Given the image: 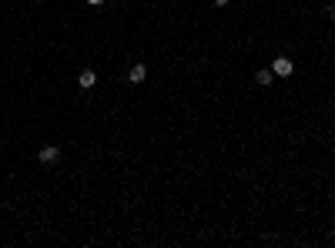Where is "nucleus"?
<instances>
[{"label":"nucleus","instance_id":"nucleus-2","mask_svg":"<svg viewBox=\"0 0 335 248\" xmlns=\"http://www.w3.org/2000/svg\"><path fill=\"white\" fill-rule=\"evenodd\" d=\"M37 158H40V164H54V161L60 158V148L47 144V148H40V154H37Z\"/></svg>","mask_w":335,"mask_h":248},{"label":"nucleus","instance_id":"nucleus-6","mask_svg":"<svg viewBox=\"0 0 335 248\" xmlns=\"http://www.w3.org/2000/svg\"><path fill=\"white\" fill-rule=\"evenodd\" d=\"M214 7H228V0H214Z\"/></svg>","mask_w":335,"mask_h":248},{"label":"nucleus","instance_id":"nucleus-3","mask_svg":"<svg viewBox=\"0 0 335 248\" xmlns=\"http://www.w3.org/2000/svg\"><path fill=\"white\" fill-rule=\"evenodd\" d=\"M78 84H80V88H84V90H90V88H94V84H98V74H94V70H80V74H78Z\"/></svg>","mask_w":335,"mask_h":248},{"label":"nucleus","instance_id":"nucleus-5","mask_svg":"<svg viewBox=\"0 0 335 248\" xmlns=\"http://www.w3.org/2000/svg\"><path fill=\"white\" fill-rule=\"evenodd\" d=\"M255 80H258V84H262V88H268V84L275 80V74H272V68H262V70H258V74H255Z\"/></svg>","mask_w":335,"mask_h":248},{"label":"nucleus","instance_id":"nucleus-4","mask_svg":"<svg viewBox=\"0 0 335 248\" xmlns=\"http://www.w3.org/2000/svg\"><path fill=\"white\" fill-rule=\"evenodd\" d=\"M144 78H148V68H144V64H131V70H128V80H131V84H141Z\"/></svg>","mask_w":335,"mask_h":248},{"label":"nucleus","instance_id":"nucleus-7","mask_svg":"<svg viewBox=\"0 0 335 248\" xmlns=\"http://www.w3.org/2000/svg\"><path fill=\"white\" fill-rule=\"evenodd\" d=\"M88 4H90V7H100V4H104V0H88Z\"/></svg>","mask_w":335,"mask_h":248},{"label":"nucleus","instance_id":"nucleus-1","mask_svg":"<svg viewBox=\"0 0 335 248\" xmlns=\"http://www.w3.org/2000/svg\"><path fill=\"white\" fill-rule=\"evenodd\" d=\"M292 70H295L292 57H275V60H272V74H275V78H292Z\"/></svg>","mask_w":335,"mask_h":248}]
</instances>
